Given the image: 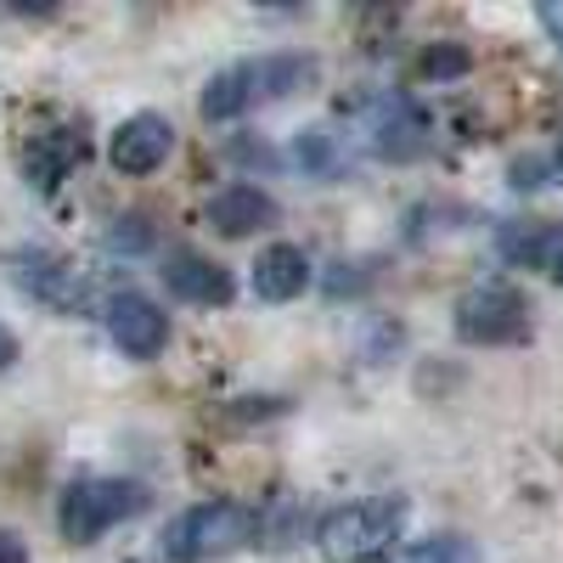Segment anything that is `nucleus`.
I'll use <instances>...</instances> for the list:
<instances>
[{"mask_svg": "<svg viewBox=\"0 0 563 563\" xmlns=\"http://www.w3.org/2000/svg\"><path fill=\"white\" fill-rule=\"evenodd\" d=\"M406 530V501L400 496H366L350 507H333L316 525V552L327 563H372L384 558Z\"/></svg>", "mask_w": 563, "mask_h": 563, "instance_id": "f257e3e1", "label": "nucleus"}, {"mask_svg": "<svg viewBox=\"0 0 563 563\" xmlns=\"http://www.w3.org/2000/svg\"><path fill=\"white\" fill-rule=\"evenodd\" d=\"M310 79H316L310 57H249V63H231L203 90V119H238V113H249L260 102L294 97V90H305Z\"/></svg>", "mask_w": 563, "mask_h": 563, "instance_id": "f03ea898", "label": "nucleus"}, {"mask_svg": "<svg viewBox=\"0 0 563 563\" xmlns=\"http://www.w3.org/2000/svg\"><path fill=\"white\" fill-rule=\"evenodd\" d=\"M135 512H147V490L135 479H74L57 501V525H63V541L90 547L113 525L135 519Z\"/></svg>", "mask_w": 563, "mask_h": 563, "instance_id": "7ed1b4c3", "label": "nucleus"}, {"mask_svg": "<svg viewBox=\"0 0 563 563\" xmlns=\"http://www.w3.org/2000/svg\"><path fill=\"white\" fill-rule=\"evenodd\" d=\"M249 536H254V512L249 507H238V501H198V507H186L180 519H169L164 552L175 563H209V558L238 552Z\"/></svg>", "mask_w": 563, "mask_h": 563, "instance_id": "20e7f679", "label": "nucleus"}, {"mask_svg": "<svg viewBox=\"0 0 563 563\" xmlns=\"http://www.w3.org/2000/svg\"><path fill=\"white\" fill-rule=\"evenodd\" d=\"M456 333L467 344H519L530 333V305L507 282H485L456 299Z\"/></svg>", "mask_w": 563, "mask_h": 563, "instance_id": "39448f33", "label": "nucleus"}, {"mask_svg": "<svg viewBox=\"0 0 563 563\" xmlns=\"http://www.w3.org/2000/svg\"><path fill=\"white\" fill-rule=\"evenodd\" d=\"M7 265L18 276V288H29L40 305H52V310H85L90 305V276L63 254H12Z\"/></svg>", "mask_w": 563, "mask_h": 563, "instance_id": "423d86ee", "label": "nucleus"}, {"mask_svg": "<svg viewBox=\"0 0 563 563\" xmlns=\"http://www.w3.org/2000/svg\"><path fill=\"white\" fill-rule=\"evenodd\" d=\"M108 339L130 361H153L169 344V316L147 294H119V299H108Z\"/></svg>", "mask_w": 563, "mask_h": 563, "instance_id": "0eeeda50", "label": "nucleus"}, {"mask_svg": "<svg viewBox=\"0 0 563 563\" xmlns=\"http://www.w3.org/2000/svg\"><path fill=\"white\" fill-rule=\"evenodd\" d=\"M169 153H175V130H169V119H158V113L124 119V124L113 130V141H108V158H113V169H124V175H153Z\"/></svg>", "mask_w": 563, "mask_h": 563, "instance_id": "6e6552de", "label": "nucleus"}, {"mask_svg": "<svg viewBox=\"0 0 563 563\" xmlns=\"http://www.w3.org/2000/svg\"><path fill=\"white\" fill-rule=\"evenodd\" d=\"M276 214H282L276 198L260 192V186H249V180H231L209 198V225L220 231V238H254V231L276 225Z\"/></svg>", "mask_w": 563, "mask_h": 563, "instance_id": "1a4fd4ad", "label": "nucleus"}, {"mask_svg": "<svg viewBox=\"0 0 563 563\" xmlns=\"http://www.w3.org/2000/svg\"><path fill=\"white\" fill-rule=\"evenodd\" d=\"M366 135L384 158H411V153H422V141H429V119H422L406 97H378L366 108Z\"/></svg>", "mask_w": 563, "mask_h": 563, "instance_id": "9d476101", "label": "nucleus"}, {"mask_svg": "<svg viewBox=\"0 0 563 563\" xmlns=\"http://www.w3.org/2000/svg\"><path fill=\"white\" fill-rule=\"evenodd\" d=\"M79 158H85V135H79L74 124H52V130H40V135L29 141L23 169H29V180L40 186V192H57Z\"/></svg>", "mask_w": 563, "mask_h": 563, "instance_id": "9b49d317", "label": "nucleus"}, {"mask_svg": "<svg viewBox=\"0 0 563 563\" xmlns=\"http://www.w3.org/2000/svg\"><path fill=\"white\" fill-rule=\"evenodd\" d=\"M305 288H310V260H305V249H294V243L260 249V260H254V294H260L265 305H288V299H299Z\"/></svg>", "mask_w": 563, "mask_h": 563, "instance_id": "f8f14e48", "label": "nucleus"}, {"mask_svg": "<svg viewBox=\"0 0 563 563\" xmlns=\"http://www.w3.org/2000/svg\"><path fill=\"white\" fill-rule=\"evenodd\" d=\"M164 282H169V294L186 299V305H225L231 299V276L214 260L192 254V249H175L164 260Z\"/></svg>", "mask_w": 563, "mask_h": 563, "instance_id": "ddd939ff", "label": "nucleus"}, {"mask_svg": "<svg viewBox=\"0 0 563 563\" xmlns=\"http://www.w3.org/2000/svg\"><path fill=\"white\" fill-rule=\"evenodd\" d=\"M547 249H552V254L563 249V238H558L552 225H536V220L501 225V254H507L512 265H541V260H547Z\"/></svg>", "mask_w": 563, "mask_h": 563, "instance_id": "4468645a", "label": "nucleus"}, {"mask_svg": "<svg viewBox=\"0 0 563 563\" xmlns=\"http://www.w3.org/2000/svg\"><path fill=\"white\" fill-rule=\"evenodd\" d=\"M395 563H485V558L467 536H429V541H411Z\"/></svg>", "mask_w": 563, "mask_h": 563, "instance_id": "2eb2a0df", "label": "nucleus"}, {"mask_svg": "<svg viewBox=\"0 0 563 563\" xmlns=\"http://www.w3.org/2000/svg\"><path fill=\"white\" fill-rule=\"evenodd\" d=\"M294 158H299L310 175H333V169H339V141L327 135V130H305L299 147H294Z\"/></svg>", "mask_w": 563, "mask_h": 563, "instance_id": "dca6fc26", "label": "nucleus"}, {"mask_svg": "<svg viewBox=\"0 0 563 563\" xmlns=\"http://www.w3.org/2000/svg\"><path fill=\"white\" fill-rule=\"evenodd\" d=\"M422 74L429 79H456V74H467V52L462 45H429V52H422Z\"/></svg>", "mask_w": 563, "mask_h": 563, "instance_id": "f3484780", "label": "nucleus"}, {"mask_svg": "<svg viewBox=\"0 0 563 563\" xmlns=\"http://www.w3.org/2000/svg\"><path fill=\"white\" fill-rule=\"evenodd\" d=\"M0 563H29V547L18 530H0Z\"/></svg>", "mask_w": 563, "mask_h": 563, "instance_id": "a211bd4d", "label": "nucleus"}, {"mask_svg": "<svg viewBox=\"0 0 563 563\" xmlns=\"http://www.w3.org/2000/svg\"><path fill=\"white\" fill-rule=\"evenodd\" d=\"M541 29L558 40V52H563V0H547V7H541Z\"/></svg>", "mask_w": 563, "mask_h": 563, "instance_id": "6ab92c4d", "label": "nucleus"}, {"mask_svg": "<svg viewBox=\"0 0 563 563\" xmlns=\"http://www.w3.org/2000/svg\"><path fill=\"white\" fill-rule=\"evenodd\" d=\"M12 361H18V339L7 333V327H0V372H7Z\"/></svg>", "mask_w": 563, "mask_h": 563, "instance_id": "aec40b11", "label": "nucleus"}, {"mask_svg": "<svg viewBox=\"0 0 563 563\" xmlns=\"http://www.w3.org/2000/svg\"><path fill=\"white\" fill-rule=\"evenodd\" d=\"M547 271H552V282H558V288H563V249H558V254L547 260Z\"/></svg>", "mask_w": 563, "mask_h": 563, "instance_id": "412c9836", "label": "nucleus"}]
</instances>
